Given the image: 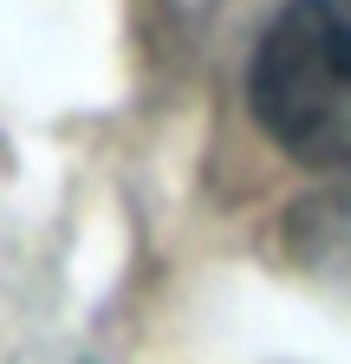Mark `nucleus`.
Returning <instances> with one entry per match:
<instances>
[{
    "label": "nucleus",
    "instance_id": "nucleus-1",
    "mask_svg": "<svg viewBox=\"0 0 351 364\" xmlns=\"http://www.w3.org/2000/svg\"><path fill=\"white\" fill-rule=\"evenodd\" d=\"M247 98L286 156L351 169V0H293L254 53Z\"/></svg>",
    "mask_w": 351,
    "mask_h": 364
}]
</instances>
